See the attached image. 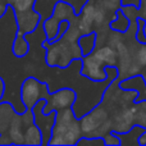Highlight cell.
Segmentation results:
<instances>
[{
    "mask_svg": "<svg viewBox=\"0 0 146 146\" xmlns=\"http://www.w3.org/2000/svg\"><path fill=\"white\" fill-rule=\"evenodd\" d=\"M137 99L140 91L121 87L115 76L105 86L100 101L81 115L83 136L103 137L106 146H121L117 133H126L135 126L133 104Z\"/></svg>",
    "mask_w": 146,
    "mask_h": 146,
    "instance_id": "cell-1",
    "label": "cell"
},
{
    "mask_svg": "<svg viewBox=\"0 0 146 146\" xmlns=\"http://www.w3.org/2000/svg\"><path fill=\"white\" fill-rule=\"evenodd\" d=\"M121 10L129 19V27L126 31L111 30L99 45L108 44L117 53V69L119 82L131 77L140 76L146 88V44L137 40L136 33L139 28V17L133 14L129 3H124ZM96 46V45H95Z\"/></svg>",
    "mask_w": 146,
    "mask_h": 146,
    "instance_id": "cell-2",
    "label": "cell"
},
{
    "mask_svg": "<svg viewBox=\"0 0 146 146\" xmlns=\"http://www.w3.org/2000/svg\"><path fill=\"white\" fill-rule=\"evenodd\" d=\"M0 145H42L31 109L18 113L9 101H0Z\"/></svg>",
    "mask_w": 146,
    "mask_h": 146,
    "instance_id": "cell-3",
    "label": "cell"
},
{
    "mask_svg": "<svg viewBox=\"0 0 146 146\" xmlns=\"http://www.w3.org/2000/svg\"><path fill=\"white\" fill-rule=\"evenodd\" d=\"M123 4V0H86L71 23L77 26L82 36L96 32L99 45L110 31V22L118 18L117 13Z\"/></svg>",
    "mask_w": 146,
    "mask_h": 146,
    "instance_id": "cell-4",
    "label": "cell"
},
{
    "mask_svg": "<svg viewBox=\"0 0 146 146\" xmlns=\"http://www.w3.org/2000/svg\"><path fill=\"white\" fill-rule=\"evenodd\" d=\"M82 36L74 23L69 22L67 31L54 41H44L41 46L45 50V63L50 68L66 69L73 63L83 58L78 40Z\"/></svg>",
    "mask_w": 146,
    "mask_h": 146,
    "instance_id": "cell-5",
    "label": "cell"
},
{
    "mask_svg": "<svg viewBox=\"0 0 146 146\" xmlns=\"http://www.w3.org/2000/svg\"><path fill=\"white\" fill-rule=\"evenodd\" d=\"M77 62L81 63L80 76L87 78L91 82L103 83L108 80L105 67H117L118 59H117L115 50L108 44H103V45H96L91 53L86 54L82 59Z\"/></svg>",
    "mask_w": 146,
    "mask_h": 146,
    "instance_id": "cell-6",
    "label": "cell"
},
{
    "mask_svg": "<svg viewBox=\"0 0 146 146\" xmlns=\"http://www.w3.org/2000/svg\"><path fill=\"white\" fill-rule=\"evenodd\" d=\"M83 136L81 127V117L76 115L73 108L60 109L55 113L53 128L48 145H77Z\"/></svg>",
    "mask_w": 146,
    "mask_h": 146,
    "instance_id": "cell-7",
    "label": "cell"
},
{
    "mask_svg": "<svg viewBox=\"0 0 146 146\" xmlns=\"http://www.w3.org/2000/svg\"><path fill=\"white\" fill-rule=\"evenodd\" d=\"M77 14V9L66 0H58L54 4L53 13L42 22V30L46 41H53L59 31V26L63 21L71 22Z\"/></svg>",
    "mask_w": 146,
    "mask_h": 146,
    "instance_id": "cell-8",
    "label": "cell"
},
{
    "mask_svg": "<svg viewBox=\"0 0 146 146\" xmlns=\"http://www.w3.org/2000/svg\"><path fill=\"white\" fill-rule=\"evenodd\" d=\"M21 101H22L25 109H31L37 104L38 100L45 99L46 94L49 92L48 82L40 81L33 76L25 78V81L21 85Z\"/></svg>",
    "mask_w": 146,
    "mask_h": 146,
    "instance_id": "cell-9",
    "label": "cell"
},
{
    "mask_svg": "<svg viewBox=\"0 0 146 146\" xmlns=\"http://www.w3.org/2000/svg\"><path fill=\"white\" fill-rule=\"evenodd\" d=\"M45 106L44 113L49 114L50 111H58L60 109L73 108L77 101V92L71 87H62L59 90L50 92L49 91L45 96Z\"/></svg>",
    "mask_w": 146,
    "mask_h": 146,
    "instance_id": "cell-10",
    "label": "cell"
},
{
    "mask_svg": "<svg viewBox=\"0 0 146 146\" xmlns=\"http://www.w3.org/2000/svg\"><path fill=\"white\" fill-rule=\"evenodd\" d=\"M45 103H46L45 99H41L32 108L33 115H35V123L40 128L41 135H42V145H48V141L51 135V128H53L54 121H55V113H56V111H50L49 114L44 113Z\"/></svg>",
    "mask_w": 146,
    "mask_h": 146,
    "instance_id": "cell-11",
    "label": "cell"
},
{
    "mask_svg": "<svg viewBox=\"0 0 146 146\" xmlns=\"http://www.w3.org/2000/svg\"><path fill=\"white\" fill-rule=\"evenodd\" d=\"M37 0H0V19L5 15L8 8H12L13 14L18 15L35 9Z\"/></svg>",
    "mask_w": 146,
    "mask_h": 146,
    "instance_id": "cell-12",
    "label": "cell"
},
{
    "mask_svg": "<svg viewBox=\"0 0 146 146\" xmlns=\"http://www.w3.org/2000/svg\"><path fill=\"white\" fill-rule=\"evenodd\" d=\"M133 123L135 126H140L146 128V99H137L133 104Z\"/></svg>",
    "mask_w": 146,
    "mask_h": 146,
    "instance_id": "cell-13",
    "label": "cell"
},
{
    "mask_svg": "<svg viewBox=\"0 0 146 146\" xmlns=\"http://www.w3.org/2000/svg\"><path fill=\"white\" fill-rule=\"evenodd\" d=\"M78 44H80V48L83 53V56L86 54L91 53L96 45V32H91L87 33V35L81 36L80 40H78Z\"/></svg>",
    "mask_w": 146,
    "mask_h": 146,
    "instance_id": "cell-14",
    "label": "cell"
},
{
    "mask_svg": "<svg viewBox=\"0 0 146 146\" xmlns=\"http://www.w3.org/2000/svg\"><path fill=\"white\" fill-rule=\"evenodd\" d=\"M77 146H105L103 137H86L82 136L77 142Z\"/></svg>",
    "mask_w": 146,
    "mask_h": 146,
    "instance_id": "cell-15",
    "label": "cell"
},
{
    "mask_svg": "<svg viewBox=\"0 0 146 146\" xmlns=\"http://www.w3.org/2000/svg\"><path fill=\"white\" fill-rule=\"evenodd\" d=\"M137 145L139 146H146V128L142 129V132L137 137Z\"/></svg>",
    "mask_w": 146,
    "mask_h": 146,
    "instance_id": "cell-16",
    "label": "cell"
},
{
    "mask_svg": "<svg viewBox=\"0 0 146 146\" xmlns=\"http://www.w3.org/2000/svg\"><path fill=\"white\" fill-rule=\"evenodd\" d=\"M5 88H7L5 81H4V78L0 76V101L3 100V98H4V95H5Z\"/></svg>",
    "mask_w": 146,
    "mask_h": 146,
    "instance_id": "cell-17",
    "label": "cell"
}]
</instances>
